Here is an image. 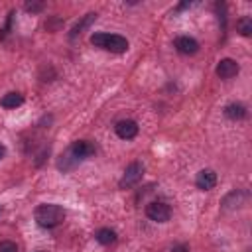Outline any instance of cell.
I'll return each mask as SVG.
<instances>
[{
    "label": "cell",
    "mask_w": 252,
    "mask_h": 252,
    "mask_svg": "<svg viewBox=\"0 0 252 252\" xmlns=\"http://www.w3.org/2000/svg\"><path fill=\"white\" fill-rule=\"evenodd\" d=\"M79 163V159L69 152V148H67V152L65 154H61V158H59V161H57V167L59 169H63V171H71L75 165Z\"/></svg>",
    "instance_id": "7c38bea8"
},
{
    "label": "cell",
    "mask_w": 252,
    "mask_h": 252,
    "mask_svg": "<svg viewBox=\"0 0 252 252\" xmlns=\"http://www.w3.org/2000/svg\"><path fill=\"white\" fill-rule=\"evenodd\" d=\"M173 45H175V49L181 55H195L199 51V41L195 37H191V35H179V37H175Z\"/></svg>",
    "instance_id": "52a82bcc"
},
{
    "label": "cell",
    "mask_w": 252,
    "mask_h": 252,
    "mask_svg": "<svg viewBox=\"0 0 252 252\" xmlns=\"http://www.w3.org/2000/svg\"><path fill=\"white\" fill-rule=\"evenodd\" d=\"M0 252H18V246L12 240H2L0 242Z\"/></svg>",
    "instance_id": "e0dca14e"
},
{
    "label": "cell",
    "mask_w": 252,
    "mask_h": 252,
    "mask_svg": "<svg viewBox=\"0 0 252 252\" xmlns=\"http://www.w3.org/2000/svg\"><path fill=\"white\" fill-rule=\"evenodd\" d=\"M146 215L154 222H167L171 219V207L163 201H154L146 207Z\"/></svg>",
    "instance_id": "277c9868"
},
{
    "label": "cell",
    "mask_w": 252,
    "mask_h": 252,
    "mask_svg": "<svg viewBox=\"0 0 252 252\" xmlns=\"http://www.w3.org/2000/svg\"><path fill=\"white\" fill-rule=\"evenodd\" d=\"M246 114H248V110L240 102H230L224 106V116L230 120H242V118H246Z\"/></svg>",
    "instance_id": "30bf717a"
},
{
    "label": "cell",
    "mask_w": 252,
    "mask_h": 252,
    "mask_svg": "<svg viewBox=\"0 0 252 252\" xmlns=\"http://www.w3.org/2000/svg\"><path fill=\"white\" fill-rule=\"evenodd\" d=\"M238 71H240V65L234 61V59H230V57H224V59H220L219 63H217V69H215V73H217V77L219 79H232V77H236L238 75Z\"/></svg>",
    "instance_id": "5b68a950"
},
{
    "label": "cell",
    "mask_w": 252,
    "mask_h": 252,
    "mask_svg": "<svg viewBox=\"0 0 252 252\" xmlns=\"http://www.w3.org/2000/svg\"><path fill=\"white\" fill-rule=\"evenodd\" d=\"M138 130H140L138 124H136L134 120H130V118H126V120H118L116 126H114L116 136L122 138V140H132V138H136V136H138Z\"/></svg>",
    "instance_id": "ba28073f"
},
{
    "label": "cell",
    "mask_w": 252,
    "mask_h": 252,
    "mask_svg": "<svg viewBox=\"0 0 252 252\" xmlns=\"http://www.w3.org/2000/svg\"><path fill=\"white\" fill-rule=\"evenodd\" d=\"M171 252H189V246L187 244H179V246H173Z\"/></svg>",
    "instance_id": "ac0fdd59"
},
{
    "label": "cell",
    "mask_w": 252,
    "mask_h": 252,
    "mask_svg": "<svg viewBox=\"0 0 252 252\" xmlns=\"http://www.w3.org/2000/svg\"><path fill=\"white\" fill-rule=\"evenodd\" d=\"M94 20H96V14H94V12H89L81 22H77V24H75V28L71 30V37H77L79 33H83V30H85V28H89Z\"/></svg>",
    "instance_id": "4fadbf2b"
},
{
    "label": "cell",
    "mask_w": 252,
    "mask_h": 252,
    "mask_svg": "<svg viewBox=\"0 0 252 252\" xmlns=\"http://www.w3.org/2000/svg\"><path fill=\"white\" fill-rule=\"evenodd\" d=\"M142 175H144V165H142L140 161H132V163L124 169V175H122L118 187H120V189H130V187H134V185L142 179Z\"/></svg>",
    "instance_id": "3957f363"
},
{
    "label": "cell",
    "mask_w": 252,
    "mask_h": 252,
    "mask_svg": "<svg viewBox=\"0 0 252 252\" xmlns=\"http://www.w3.org/2000/svg\"><path fill=\"white\" fill-rule=\"evenodd\" d=\"M236 28H238V32H240V35H244V37H248V35H252V18H248V16H244V18H240V20L236 22Z\"/></svg>",
    "instance_id": "9a60e30c"
},
{
    "label": "cell",
    "mask_w": 252,
    "mask_h": 252,
    "mask_svg": "<svg viewBox=\"0 0 252 252\" xmlns=\"http://www.w3.org/2000/svg\"><path fill=\"white\" fill-rule=\"evenodd\" d=\"M91 43L94 47L106 49L110 53H126L128 51V39L124 35L118 33H104V32H96L91 35Z\"/></svg>",
    "instance_id": "7a4b0ae2"
},
{
    "label": "cell",
    "mask_w": 252,
    "mask_h": 252,
    "mask_svg": "<svg viewBox=\"0 0 252 252\" xmlns=\"http://www.w3.org/2000/svg\"><path fill=\"white\" fill-rule=\"evenodd\" d=\"M33 219L41 228H53L65 220V209L55 203H43L33 211Z\"/></svg>",
    "instance_id": "6da1fadb"
},
{
    "label": "cell",
    "mask_w": 252,
    "mask_h": 252,
    "mask_svg": "<svg viewBox=\"0 0 252 252\" xmlns=\"http://www.w3.org/2000/svg\"><path fill=\"white\" fill-rule=\"evenodd\" d=\"M22 102H24V94H20V93H8V94H4L2 100H0V104H2L4 108H16V106H20Z\"/></svg>",
    "instance_id": "5bb4252c"
},
{
    "label": "cell",
    "mask_w": 252,
    "mask_h": 252,
    "mask_svg": "<svg viewBox=\"0 0 252 252\" xmlns=\"http://www.w3.org/2000/svg\"><path fill=\"white\" fill-rule=\"evenodd\" d=\"M189 6H191V2H183V4L177 6V10H185V8H189Z\"/></svg>",
    "instance_id": "d6986e66"
},
{
    "label": "cell",
    "mask_w": 252,
    "mask_h": 252,
    "mask_svg": "<svg viewBox=\"0 0 252 252\" xmlns=\"http://www.w3.org/2000/svg\"><path fill=\"white\" fill-rule=\"evenodd\" d=\"M195 185L201 189V191H209L217 185V173L213 169H201L195 177Z\"/></svg>",
    "instance_id": "9c48e42d"
},
{
    "label": "cell",
    "mask_w": 252,
    "mask_h": 252,
    "mask_svg": "<svg viewBox=\"0 0 252 252\" xmlns=\"http://www.w3.org/2000/svg\"><path fill=\"white\" fill-rule=\"evenodd\" d=\"M6 156V148H4V144H0V159Z\"/></svg>",
    "instance_id": "ffe728a7"
},
{
    "label": "cell",
    "mask_w": 252,
    "mask_h": 252,
    "mask_svg": "<svg viewBox=\"0 0 252 252\" xmlns=\"http://www.w3.org/2000/svg\"><path fill=\"white\" fill-rule=\"evenodd\" d=\"M69 152L81 161V159H87V158L94 156L96 148H94V144L89 142V140H77V142H73V144L69 146Z\"/></svg>",
    "instance_id": "8992f818"
},
{
    "label": "cell",
    "mask_w": 252,
    "mask_h": 252,
    "mask_svg": "<svg viewBox=\"0 0 252 252\" xmlns=\"http://www.w3.org/2000/svg\"><path fill=\"white\" fill-rule=\"evenodd\" d=\"M94 238H96V242H98V244L110 246V244H114V242H116V232H114L112 228H98V230H96V234H94Z\"/></svg>",
    "instance_id": "8fae6325"
},
{
    "label": "cell",
    "mask_w": 252,
    "mask_h": 252,
    "mask_svg": "<svg viewBox=\"0 0 252 252\" xmlns=\"http://www.w3.org/2000/svg\"><path fill=\"white\" fill-rule=\"evenodd\" d=\"M43 2H26V12H32V14H35V12H41L43 10Z\"/></svg>",
    "instance_id": "2e32d148"
}]
</instances>
